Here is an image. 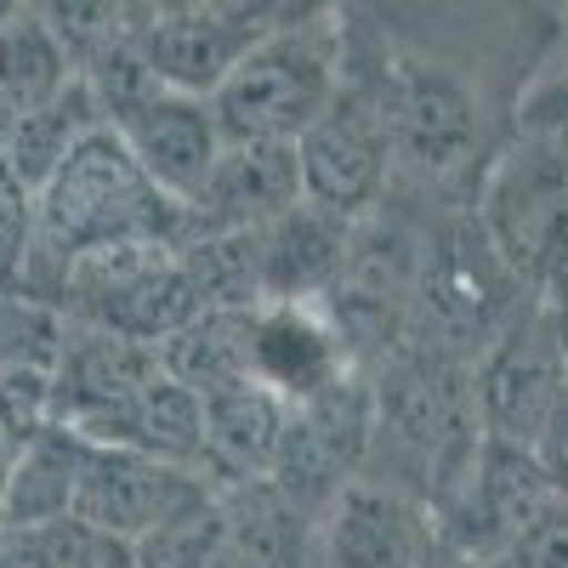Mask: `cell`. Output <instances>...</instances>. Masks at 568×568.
Segmentation results:
<instances>
[{
  "label": "cell",
  "instance_id": "6da1fadb",
  "mask_svg": "<svg viewBox=\"0 0 568 568\" xmlns=\"http://www.w3.org/2000/svg\"><path fill=\"white\" fill-rule=\"evenodd\" d=\"M182 233L187 211L160 194L109 125H98L34 194V256L23 273V296L58 307V284L85 251L182 240Z\"/></svg>",
  "mask_w": 568,
  "mask_h": 568
},
{
  "label": "cell",
  "instance_id": "7a4b0ae2",
  "mask_svg": "<svg viewBox=\"0 0 568 568\" xmlns=\"http://www.w3.org/2000/svg\"><path fill=\"white\" fill-rule=\"evenodd\" d=\"M347 12H284L211 98L222 142H302L347 80Z\"/></svg>",
  "mask_w": 568,
  "mask_h": 568
},
{
  "label": "cell",
  "instance_id": "3957f363",
  "mask_svg": "<svg viewBox=\"0 0 568 568\" xmlns=\"http://www.w3.org/2000/svg\"><path fill=\"white\" fill-rule=\"evenodd\" d=\"M471 216L511 278L529 296H546L568 273V114L524 120L489 160Z\"/></svg>",
  "mask_w": 568,
  "mask_h": 568
},
{
  "label": "cell",
  "instance_id": "277c9868",
  "mask_svg": "<svg viewBox=\"0 0 568 568\" xmlns=\"http://www.w3.org/2000/svg\"><path fill=\"white\" fill-rule=\"evenodd\" d=\"M524 307H529V291L495 256L478 216L471 211L438 216L433 240H426V273H420V296H415V318L404 342L478 364Z\"/></svg>",
  "mask_w": 568,
  "mask_h": 568
},
{
  "label": "cell",
  "instance_id": "5b68a950",
  "mask_svg": "<svg viewBox=\"0 0 568 568\" xmlns=\"http://www.w3.org/2000/svg\"><path fill=\"white\" fill-rule=\"evenodd\" d=\"M393 52L358 63L347 40V80L336 103L318 114V125L296 142L302 160V194L347 222H364L393 200V109H387Z\"/></svg>",
  "mask_w": 568,
  "mask_h": 568
},
{
  "label": "cell",
  "instance_id": "8992f818",
  "mask_svg": "<svg viewBox=\"0 0 568 568\" xmlns=\"http://www.w3.org/2000/svg\"><path fill=\"white\" fill-rule=\"evenodd\" d=\"M426 240H433V227L404 216L398 200H387L382 211H369L353 227L347 262H342L336 284H329V296L318 302L324 318L336 324L353 369L369 375L409 336L420 273H426Z\"/></svg>",
  "mask_w": 568,
  "mask_h": 568
},
{
  "label": "cell",
  "instance_id": "52a82bcc",
  "mask_svg": "<svg viewBox=\"0 0 568 568\" xmlns=\"http://www.w3.org/2000/svg\"><path fill=\"white\" fill-rule=\"evenodd\" d=\"M58 313L69 324L109 329V336L160 353L182 324L205 313V302L182 262V240H142V245L85 251L80 262H69L58 284Z\"/></svg>",
  "mask_w": 568,
  "mask_h": 568
},
{
  "label": "cell",
  "instance_id": "ba28073f",
  "mask_svg": "<svg viewBox=\"0 0 568 568\" xmlns=\"http://www.w3.org/2000/svg\"><path fill=\"white\" fill-rule=\"evenodd\" d=\"M387 109H393V187H449L460 182L484 154V91L471 85L455 63L393 52L387 80Z\"/></svg>",
  "mask_w": 568,
  "mask_h": 568
},
{
  "label": "cell",
  "instance_id": "9c48e42d",
  "mask_svg": "<svg viewBox=\"0 0 568 568\" xmlns=\"http://www.w3.org/2000/svg\"><path fill=\"white\" fill-rule=\"evenodd\" d=\"M471 398H478L484 438L535 455L557 404L568 398V347L546 296H529L506 336L471 364Z\"/></svg>",
  "mask_w": 568,
  "mask_h": 568
},
{
  "label": "cell",
  "instance_id": "30bf717a",
  "mask_svg": "<svg viewBox=\"0 0 568 568\" xmlns=\"http://www.w3.org/2000/svg\"><path fill=\"white\" fill-rule=\"evenodd\" d=\"M557 506V489L529 449H511L484 438L471 471L449 489V500L433 511V535L444 557L466 562H506L524 535Z\"/></svg>",
  "mask_w": 568,
  "mask_h": 568
},
{
  "label": "cell",
  "instance_id": "8fae6325",
  "mask_svg": "<svg viewBox=\"0 0 568 568\" xmlns=\"http://www.w3.org/2000/svg\"><path fill=\"white\" fill-rule=\"evenodd\" d=\"M273 7H227V0H176V7H136V58L165 91L216 98L227 74L251 58V45L278 23Z\"/></svg>",
  "mask_w": 568,
  "mask_h": 568
},
{
  "label": "cell",
  "instance_id": "7c38bea8",
  "mask_svg": "<svg viewBox=\"0 0 568 568\" xmlns=\"http://www.w3.org/2000/svg\"><path fill=\"white\" fill-rule=\"evenodd\" d=\"M369 433H375L369 375H347L342 387H329L307 404H291L278 466H273V489L313 517L329 495H342L353 478H364Z\"/></svg>",
  "mask_w": 568,
  "mask_h": 568
},
{
  "label": "cell",
  "instance_id": "4fadbf2b",
  "mask_svg": "<svg viewBox=\"0 0 568 568\" xmlns=\"http://www.w3.org/2000/svg\"><path fill=\"white\" fill-rule=\"evenodd\" d=\"M433 511L393 484L353 478L313 511L307 568H433Z\"/></svg>",
  "mask_w": 568,
  "mask_h": 568
},
{
  "label": "cell",
  "instance_id": "5bb4252c",
  "mask_svg": "<svg viewBox=\"0 0 568 568\" xmlns=\"http://www.w3.org/2000/svg\"><path fill=\"white\" fill-rule=\"evenodd\" d=\"M205 489L200 471H182L149 455H131V449H103L91 444L85 455V478L74 495V517H85L91 529H103L125 546H142L171 511H182Z\"/></svg>",
  "mask_w": 568,
  "mask_h": 568
},
{
  "label": "cell",
  "instance_id": "9a60e30c",
  "mask_svg": "<svg viewBox=\"0 0 568 568\" xmlns=\"http://www.w3.org/2000/svg\"><path fill=\"white\" fill-rule=\"evenodd\" d=\"M353 369L336 324L318 302H273L251 313V382L284 404H307L329 387H342Z\"/></svg>",
  "mask_w": 568,
  "mask_h": 568
},
{
  "label": "cell",
  "instance_id": "2e32d148",
  "mask_svg": "<svg viewBox=\"0 0 568 568\" xmlns=\"http://www.w3.org/2000/svg\"><path fill=\"white\" fill-rule=\"evenodd\" d=\"M302 200L296 142H227L205 194L187 205V233H262Z\"/></svg>",
  "mask_w": 568,
  "mask_h": 568
},
{
  "label": "cell",
  "instance_id": "e0dca14e",
  "mask_svg": "<svg viewBox=\"0 0 568 568\" xmlns=\"http://www.w3.org/2000/svg\"><path fill=\"white\" fill-rule=\"evenodd\" d=\"M160 375V353L109 336L91 324H69L63 347L52 364V398H58V426L69 433H91L103 415H114L125 398H136Z\"/></svg>",
  "mask_w": 568,
  "mask_h": 568
},
{
  "label": "cell",
  "instance_id": "ac0fdd59",
  "mask_svg": "<svg viewBox=\"0 0 568 568\" xmlns=\"http://www.w3.org/2000/svg\"><path fill=\"white\" fill-rule=\"evenodd\" d=\"M353 227L358 222L302 200L278 222H267L262 233H251L262 307H273V302H324L329 284H336V273H342V262H347Z\"/></svg>",
  "mask_w": 568,
  "mask_h": 568
},
{
  "label": "cell",
  "instance_id": "d6986e66",
  "mask_svg": "<svg viewBox=\"0 0 568 568\" xmlns=\"http://www.w3.org/2000/svg\"><path fill=\"white\" fill-rule=\"evenodd\" d=\"M205 449H200V478L211 489H251L273 484L278 444H284V415L291 404L273 398L267 387L245 382L222 398H205Z\"/></svg>",
  "mask_w": 568,
  "mask_h": 568
},
{
  "label": "cell",
  "instance_id": "ffe728a7",
  "mask_svg": "<svg viewBox=\"0 0 568 568\" xmlns=\"http://www.w3.org/2000/svg\"><path fill=\"white\" fill-rule=\"evenodd\" d=\"M85 444H103V449H131V455H149L182 471H200V449H205V409L200 398L176 387L165 364L149 387L136 398H125L114 415H103L91 433H80Z\"/></svg>",
  "mask_w": 568,
  "mask_h": 568
},
{
  "label": "cell",
  "instance_id": "44dd1931",
  "mask_svg": "<svg viewBox=\"0 0 568 568\" xmlns=\"http://www.w3.org/2000/svg\"><path fill=\"white\" fill-rule=\"evenodd\" d=\"M85 455L91 444L69 426H45L34 444H23L7 466V484H0V540L74 517V495L85 478Z\"/></svg>",
  "mask_w": 568,
  "mask_h": 568
},
{
  "label": "cell",
  "instance_id": "7402d4cb",
  "mask_svg": "<svg viewBox=\"0 0 568 568\" xmlns=\"http://www.w3.org/2000/svg\"><path fill=\"white\" fill-rule=\"evenodd\" d=\"M80 80L45 7H0V136Z\"/></svg>",
  "mask_w": 568,
  "mask_h": 568
},
{
  "label": "cell",
  "instance_id": "603a6c76",
  "mask_svg": "<svg viewBox=\"0 0 568 568\" xmlns=\"http://www.w3.org/2000/svg\"><path fill=\"white\" fill-rule=\"evenodd\" d=\"M227 529L211 568H307L313 517L291 506L273 484L227 489Z\"/></svg>",
  "mask_w": 568,
  "mask_h": 568
},
{
  "label": "cell",
  "instance_id": "cb8c5ba5",
  "mask_svg": "<svg viewBox=\"0 0 568 568\" xmlns=\"http://www.w3.org/2000/svg\"><path fill=\"white\" fill-rule=\"evenodd\" d=\"M98 125H103L98 98H91L85 80H74L58 103H45V109L23 114L7 136H0V176L18 182L23 194L34 200L40 187L63 171V160H69Z\"/></svg>",
  "mask_w": 568,
  "mask_h": 568
},
{
  "label": "cell",
  "instance_id": "d4e9b609",
  "mask_svg": "<svg viewBox=\"0 0 568 568\" xmlns=\"http://www.w3.org/2000/svg\"><path fill=\"white\" fill-rule=\"evenodd\" d=\"M160 364L200 404L251 382V313H200L160 347Z\"/></svg>",
  "mask_w": 568,
  "mask_h": 568
},
{
  "label": "cell",
  "instance_id": "484cf974",
  "mask_svg": "<svg viewBox=\"0 0 568 568\" xmlns=\"http://www.w3.org/2000/svg\"><path fill=\"white\" fill-rule=\"evenodd\" d=\"M0 546H7L23 568H136V546L91 529L85 517H58V524L7 535Z\"/></svg>",
  "mask_w": 568,
  "mask_h": 568
},
{
  "label": "cell",
  "instance_id": "4316f807",
  "mask_svg": "<svg viewBox=\"0 0 568 568\" xmlns=\"http://www.w3.org/2000/svg\"><path fill=\"white\" fill-rule=\"evenodd\" d=\"M222 529H227V500H222V489L205 484L182 511H171L165 524L136 546V568H211Z\"/></svg>",
  "mask_w": 568,
  "mask_h": 568
},
{
  "label": "cell",
  "instance_id": "83f0119b",
  "mask_svg": "<svg viewBox=\"0 0 568 568\" xmlns=\"http://www.w3.org/2000/svg\"><path fill=\"white\" fill-rule=\"evenodd\" d=\"M535 460H540V471L551 478V489L568 500V398L557 404V415H551V426H546V438L535 444Z\"/></svg>",
  "mask_w": 568,
  "mask_h": 568
},
{
  "label": "cell",
  "instance_id": "f1b7e54d",
  "mask_svg": "<svg viewBox=\"0 0 568 568\" xmlns=\"http://www.w3.org/2000/svg\"><path fill=\"white\" fill-rule=\"evenodd\" d=\"M546 307H551V318H557V329H562V347H568V273L546 291Z\"/></svg>",
  "mask_w": 568,
  "mask_h": 568
},
{
  "label": "cell",
  "instance_id": "f546056e",
  "mask_svg": "<svg viewBox=\"0 0 568 568\" xmlns=\"http://www.w3.org/2000/svg\"><path fill=\"white\" fill-rule=\"evenodd\" d=\"M433 568H511V562H466V557H433Z\"/></svg>",
  "mask_w": 568,
  "mask_h": 568
},
{
  "label": "cell",
  "instance_id": "4dcf8cb0",
  "mask_svg": "<svg viewBox=\"0 0 568 568\" xmlns=\"http://www.w3.org/2000/svg\"><path fill=\"white\" fill-rule=\"evenodd\" d=\"M0 568H23V562H18V557H12L7 546H0Z\"/></svg>",
  "mask_w": 568,
  "mask_h": 568
}]
</instances>
